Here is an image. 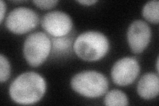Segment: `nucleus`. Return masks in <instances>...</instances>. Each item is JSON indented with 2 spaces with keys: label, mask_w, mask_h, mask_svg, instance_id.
I'll list each match as a JSON object with an SVG mask.
<instances>
[{
  "label": "nucleus",
  "mask_w": 159,
  "mask_h": 106,
  "mask_svg": "<svg viewBox=\"0 0 159 106\" xmlns=\"http://www.w3.org/2000/svg\"><path fill=\"white\" fill-rule=\"evenodd\" d=\"M47 83L41 75L34 72L20 74L11 84L9 93L15 102L21 105H33L44 96Z\"/></svg>",
  "instance_id": "obj_1"
},
{
  "label": "nucleus",
  "mask_w": 159,
  "mask_h": 106,
  "mask_svg": "<svg viewBox=\"0 0 159 106\" xmlns=\"http://www.w3.org/2000/svg\"><path fill=\"white\" fill-rule=\"evenodd\" d=\"M73 48L80 58L93 62L102 59L107 54L109 42L103 33L89 31L79 35L74 43Z\"/></svg>",
  "instance_id": "obj_2"
},
{
  "label": "nucleus",
  "mask_w": 159,
  "mask_h": 106,
  "mask_svg": "<svg viewBox=\"0 0 159 106\" xmlns=\"http://www.w3.org/2000/svg\"><path fill=\"white\" fill-rule=\"evenodd\" d=\"M70 85L74 92L89 98L101 97L109 88L107 78L100 72L94 70H86L72 77Z\"/></svg>",
  "instance_id": "obj_3"
},
{
  "label": "nucleus",
  "mask_w": 159,
  "mask_h": 106,
  "mask_svg": "<svg viewBox=\"0 0 159 106\" xmlns=\"http://www.w3.org/2000/svg\"><path fill=\"white\" fill-rule=\"evenodd\" d=\"M51 40L43 32L31 33L23 45V54L27 63L32 67H38L45 61L51 51Z\"/></svg>",
  "instance_id": "obj_4"
},
{
  "label": "nucleus",
  "mask_w": 159,
  "mask_h": 106,
  "mask_svg": "<svg viewBox=\"0 0 159 106\" xmlns=\"http://www.w3.org/2000/svg\"><path fill=\"white\" fill-rule=\"evenodd\" d=\"M39 21L34 10L25 7L13 9L7 17L6 25L10 32L16 35L27 33L37 27Z\"/></svg>",
  "instance_id": "obj_5"
},
{
  "label": "nucleus",
  "mask_w": 159,
  "mask_h": 106,
  "mask_svg": "<svg viewBox=\"0 0 159 106\" xmlns=\"http://www.w3.org/2000/svg\"><path fill=\"white\" fill-rule=\"evenodd\" d=\"M140 72V66L133 57L119 59L113 66L111 76L113 82L119 86H127L136 80Z\"/></svg>",
  "instance_id": "obj_6"
},
{
  "label": "nucleus",
  "mask_w": 159,
  "mask_h": 106,
  "mask_svg": "<svg viewBox=\"0 0 159 106\" xmlns=\"http://www.w3.org/2000/svg\"><path fill=\"white\" fill-rule=\"evenodd\" d=\"M41 25L44 31L52 37H59L70 33L73 23L69 15L54 11L44 15L41 20Z\"/></svg>",
  "instance_id": "obj_7"
},
{
  "label": "nucleus",
  "mask_w": 159,
  "mask_h": 106,
  "mask_svg": "<svg viewBox=\"0 0 159 106\" xmlns=\"http://www.w3.org/2000/svg\"><path fill=\"white\" fill-rule=\"evenodd\" d=\"M127 36L131 51L135 54H140L150 43L151 29L145 21L135 20L129 25Z\"/></svg>",
  "instance_id": "obj_8"
},
{
  "label": "nucleus",
  "mask_w": 159,
  "mask_h": 106,
  "mask_svg": "<svg viewBox=\"0 0 159 106\" xmlns=\"http://www.w3.org/2000/svg\"><path fill=\"white\" fill-rule=\"evenodd\" d=\"M159 92V78L157 74L148 72L144 74L137 84V93L144 99L156 98Z\"/></svg>",
  "instance_id": "obj_9"
},
{
  "label": "nucleus",
  "mask_w": 159,
  "mask_h": 106,
  "mask_svg": "<svg viewBox=\"0 0 159 106\" xmlns=\"http://www.w3.org/2000/svg\"><path fill=\"white\" fill-rule=\"evenodd\" d=\"M51 40L52 44L51 50L52 53L56 55L68 53L70 50L73 44V37L70 36L69 34L63 37H52Z\"/></svg>",
  "instance_id": "obj_10"
},
{
  "label": "nucleus",
  "mask_w": 159,
  "mask_h": 106,
  "mask_svg": "<svg viewBox=\"0 0 159 106\" xmlns=\"http://www.w3.org/2000/svg\"><path fill=\"white\" fill-rule=\"evenodd\" d=\"M104 104L107 106H125L129 105L127 95L119 90H112L104 98Z\"/></svg>",
  "instance_id": "obj_11"
},
{
  "label": "nucleus",
  "mask_w": 159,
  "mask_h": 106,
  "mask_svg": "<svg viewBox=\"0 0 159 106\" xmlns=\"http://www.w3.org/2000/svg\"><path fill=\"white\" fill-rule=\"evenodd\" d=\"M159 2L151 1L144 6L142 11L143 17L149 23L158 24L159 21Z\"/></svg>",
  "instance_id": "obj_12"
},
{
  "label": "nucleus",
  "mask_w": 159,
  "mask_h": 106,
  "mask_svg": "<svg viewBox=\"0 0 159 106\" xmlns=\"http://www.w3.org/2000/svg\"><path fill=\"white\" fill-rule=\"evenodd\" d=\"M11 74V66L9 60L2 54L0 56V81L5 82Z\"/></svg>",
  "instance_id": "obj_13"
},
{
  "label": "nucleus",
  "mask_w": 159,
  "mask_h": 106,
  "mask_svg": "<svg viewBox=\"0 0 159 106\" xmlns=\"http://www.w3.org/2000/svg\"><path fill=\"white\" fill-rule=\"evenodd\" d=\"M33 3L35 6L41 9H51L55 7L57 4L58 3V1H56V0H47V1H33Z\"/></svg>",
  "instance_id": "obj_14"
},
{
  "label": "nucleus",
  "mask_w": 159,
  "mask_h": 106,
  "mask_svg": "<svg viewBox=\"0 0 159 106\" xmlns=\"http://www.w3.org/2000/svg\"><path fill=\"white\" fill-rule=\"evenodd\" d=\"M0 9H1V19H0V23L3 22V20L5 17V14L6 12V4L2 0L0 1Z\"/></svg>",
  "instance_id": "obj_15"
},
{
  "label": "nucleus",
  "mask_w": 159,
  "mask_h": 106,
  "mask_svg": "<svg viewBox=\"0 0 159 106\" xmlns=\"http://www.w3.org/2000/svg\"><path fill=\"white\" fill-rule=\"evenodd\" d=\"M77 2L84 5V6H92V5L97 3L98 1H96V0H82V1H77Z\"/></svg>",
  "instance_id": "obj_16"
},
{
  "label": "nucleus",
  "mask_w": 159,
  "mask_h": 106,
  "mask_svg": "<svg viewBox=\"0 0 159 106\" xmlns=\"http://www.w3.org/2000/svg\"><path fill=\"white\" fill-rule=\"evenodd\" d=\"M157 73H158V58H157Z\"/></svg>",
  "instance_id": "obj_17"
}]
</instances>
